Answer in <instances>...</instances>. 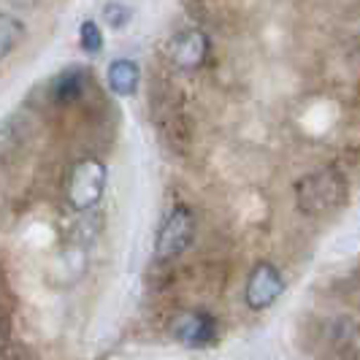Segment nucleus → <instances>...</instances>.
Masks as SVG:
<instances>
[{
    "mask_svg": "<svg viewBox=\"0 0 360 360\" xmlns=\"http://www.w3.org/2000/svg\"><path fill=\"white\" fill-rule=\"evenodd\" d=\"M295 198H298V209L309 217L328 214L333 209H339L347 200V179L336 168H323L309 174L307 179L298 181L295 187Z\"/></svg>",
    "mask_w": 360,
    "mask_h": 360,
    "instance_id": "obj_1",
    "label": "nucleus"
},
{
    "mask_svg": "<svg viewBox=\"0 0 360 360\" xmlns=\"http://www.w3.org/2000/svg\"><path fill=\"white\" fill-rule=\"evenodd\" d=\"M106 190V165L95 158H84L71 168L65 198L76 212H87L98 200L103 198Z\"/></svg>",
    "mask_w": 360,
    "mask_h": 360,
    "instance_id": "obj_2",
    "label": "nucleus"
},
{
    "mask_svg": "<svg viewBox=\"0 0 360 360\" xmlns=\"http://www.w3.org/2000/svg\"><path fill=\"white\" fill-rule=\"evenodd\" d=\"M195 241V214L190 206H174L162 219L158 238H155V255L160 260H174L190 244Z\"/></svg>",
    "mask_w": 360,
    "mask_h": 360,
    "instance_id": "obj_3",
    "label": "nucleus"
},
{
    "mask_svg": "<svg viewBox=\"0 0 360 360\" xmlns=\"http://www.w3.org/2000/svg\"><path fill=\"white\" fill-rule=\"evenodd\" d=\"M171 336L190 349H203L217 342V320L203 309L181 311L171 320Z\"/></svg>",
    "mask_w": 360,
    "mask_h": 360,
    "instance_id": "obj_4",
    "label": "nucleus"
},
{
    "mask_svg": "<svg viewBox=\"0 0 360 360\" xmlns=\"http://www.w3.org/2000/svg\"><path fill=\"white\" fill-rule=\"evenodd\" d=\"M285 290V279L274 263H257L247 279L244 301L250 309H269Z\"/></svg>",
    "mask_w": 360,
    "mask_h": 360,
    "instance_id": "obj_5",
    "label": "nucleus"
},
{
    "mask_svg": "<svg viewBox=\"0 0 360 360\" xmlns=\"http://www.w3.org/2000/svg\"><path fill=\"white\" fill-rule=\"evenodd\" d=\"M212 52V41L206 33L200 30H181L179 36H174L168 54H171V63L179 68V71H198L200 65L209 60Z\"/></svg>",
    "mask_w": 360,
    "mask_h": 360,
    "instance_id": "obj_6",
    "label": "nucleus"
},
{
    "mask_svg": "<svg viewBox=\"0 0 360 360\" xmlns=\"http://www.w3.org/2000/svg\"><path fill=\"white\" fill-rule=\"evenodd\" d=\"M87 84H90V71L82 65H71L52 82V101L57 106H71L87 92Z\"/></svg>",
    "mask_w": 360,
    "mask_h": 360,
    "instance_id": "obj_7",
    "label": "nucleus"
},
{
    "mask_svg": "<svg viewBox=\"0 0 360 360\" xmlns=\"http://www.w3.org/2000/svg\"><path fill=\"white\" fill-rule=\"evenodd\" d=\"M106 79L114 95L130 98V95H136V90H139L141 68H139V63H133V60H114V63L108 65Z\"/></svg>",
    "mask_w": 360,
    "mask_h": 360,
    "instance_id": "obj_8",
    "label": "nucleus"
},
{
    "mask_svg": "<svg viewBox=\"0 0 360 360\" xmlns=\"http://www.w3.org/2000/svg\"><path fill=\"white\" fill-rule=\"evenodd\" d=\"M25 38V25L11 14L0 17V57H8L19 46V41Z\"/></svg>",
    "mask_w": 360,
    "mask_h": 360,
    "instance_id": "obj_9",
    "label": "nucleus"
},
{
    "mask_svg": "<svg viewBox=\"0 0 360 360\" xmlns=\"http://www.w3.org/2000/svg\"><path fill=\"white\" fill-rule=\"evenodd\" d=\"M79 41H82V49L87 54H98L103 49V33H101V27L87 19V22H82V27H79Z\"/></svg>",
    "mask_w": 360,
    "mask_h": 360,
    "instance_id": "obj_10",
    "label": "nucleus"
},
{
    "mask_svg": "<svg viewBox=\"0 0 360 360\" xmlns=\"http://www.w3.org/2000/svg\"><path fill=\"white\" fill-rule=\"evenodd\" d=\"M103 19L111 30H122L127 22H130V8L122 6V3H108L103 8Z\"/></svg>",
    "mask_w": 360,
    "mask_h": 360,
    "instance_id": "obj_11",
    "label": "nucleus"
},
{
    "mask_svg": "<svg viewBox=\"0 0 360 360\" xmlns=\"http://www.w3.org/2000/svg\"><path fill=\"white\" fill-rule=\"evenodd\" d=\"M11 8H19V11H27V8H36L38 0H6Z\"/></svg>",
    "mask_w": 360,
    "mask_h": 360,
    "instance_id": "obj_12",
    "label": "nucleus"
}]
</instances>
